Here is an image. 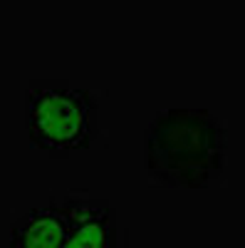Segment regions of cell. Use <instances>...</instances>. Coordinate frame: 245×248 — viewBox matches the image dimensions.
Instances as JSON below:
<instances>
[{"label": "cell", "mask_w": 245, "mask_h": 248, "mask_svg": "<svg viewBox=\"0 0 245 248\" xmlns=\"http://www.w3.org/2000/svg\"><path fill=\"white\" fill-rule=\"evenodd\" d=\"M228 164V124L208 107H166L144 129V169L169 189H208Z\"/></svg>", "instance_id": "cell-1"}, {"label": "cell", "mask_w": 245, "mask_h": 248, "mask_svg": "<svg viewBox=\"0 0 245 248\" xmlns=\"http://www.w3.org/2000/svg\"><path fill=\"white\" fill-rule=\"evenodd\" d=\"M30 147L50 156L87 152L99 134V97L67 79H32L25 90Z\"/></svg>", "instance_id": "cell-2"}, {"label": "cell", "mask_w": 245, "mask_h": 248, "mask_svg": "<svg viewBox=\"0 0 245 248\" xmlns=\"http://www.w3.org/2000/svg\"><path fill=\"white\" fill-rule=\"evenodd\" d=\"M79 194H67L59 201L35 206L10 229L8 248H65L77 218Z\"/></svg>", "instance_id": "cell-3"}, {"label": "cell", "mask_w": 245, "mask_h": 248, "mask_svg": "<svg viewBox=\"0 0 245 248\" xmlns=\"http://www.w3.org/2000/svg\"><path fill=\"white\" fill-rule=\"evenodd\" d=\"M119 218L112 201L79 194L77 218L65 248H116Z\"/></svg>", "instance_id": "cell-4"}]
</instances>
